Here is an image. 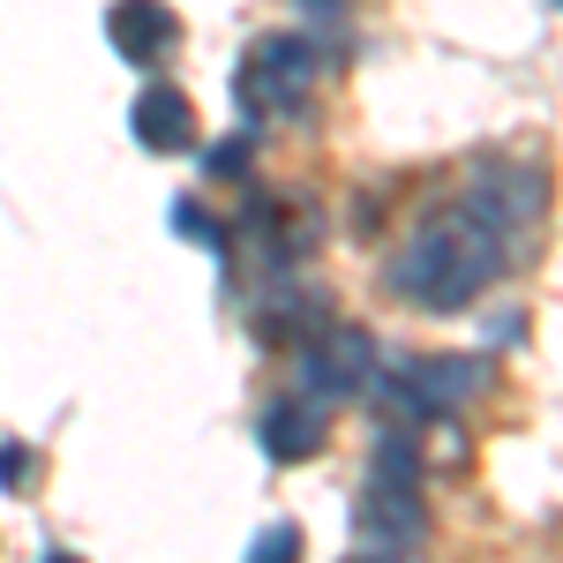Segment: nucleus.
Returning <instances> with one entry per match:
<instances>
[{"label":"nucleus","instance_id":"obj_10","mask_svg":"<svg viewBox=\"0 0 563 563\" xmlns=\"http://www.w3.org/2000/svg\"><path fill=\"white\" fill-rule=\"evenodd\" d=\"M241 563H301V526H263Z\"/></svg>","mask_w":563,"mask_h":563},{"label":"nucleus","instance_id":"obj_3","mask_svg":"<svg viewBox=\"0 0 563 563\" xmlns=\"http://www.w3.org/2000/svg\"><path fill=\"white\" fill-rule=\"evenodd\" d=\"M474 384H481V368L459 361V353H429V361L390 368V398H398L406 421H443V413H459V406L474 398Z\"/></svg>","mask_w":563,"mask_h":563},{"label":"nucleus","instance_id":"obj_1","mask_svg":"<svg viewBox=\"0 0 563 563\" xmlns=\"http://www.w3.org/2000/svg\"><path fill=\"white\" fill-rule=\"evenodd\" d=\"M504 225H488L481 211H443L429 218L398 256H390V294L406 308H435V316H459L474 308L496 278H504Z\"/></svg>","mask_w":563,"mask_h":563},{"label":"nucleus","instance_id":"obj_9","mask_svg":"<svg viewBox=\"0 0 563 563\" xmlns=\"http://www.w3.org/2000/svg\"><path fill=\"white\" fill-rule=\"evenodd\" d=\"M541 180L533 174H481V188H474V211L488 218V225H526V218L541 211Z\"/></svg>","mask_w":563,"mask_h":563},{"label":"nucleus","instance_id":"obj_7","mask_svg":"<svg viewBox=\"0 0 563 563\" xmlns=\"http://www.w3.org/2000/svg\"><path fill=\"white\" fill-rule=\"evenodd\" d=\"M129 129H135V143H143V151L174 158V151H196V106H188L174 84H151L129 106Z\"/></svg>","mask_w":563,"mask_h":563},{"label":"nucleus","instance_id":"obj_2","mask_svg":"<svg viewBox=\"0 0 563 563\" xmlns=\"http://www.w3.org/2000/svg\"><path fill=\"white\" fill-rule=\"evenodd\" d=\"M316 90V45L301 31H271L249 45V60L233 68V106L249 121H294Z\"/></svg>","mask_w":563,"mask_h":563},{"label":"nucleus","instance_id":"obj_14","mask_svg":"<svg viewBox=\"0 0 563 563\" xmlns=\"http://www.w3.org/2000/svg\"><path fill=\"white\" fill-rule=\"evenodd\" d=\"M45 563H84V556H45Z\"/></svg>","mask_w":563,"mask_h":563},{"label":"nucleus","instance_id":"obj_5","mask_svg":"<svg viewBox=\"0 0 563 563\" xmlns=\"http://www.w3.org/2000/svg\"><path fill=\"white\" fill-rule=\"evenodd\" d=\"M368 353L376 346H368L361 323H331V331H316L301 346V384L316 390V398H353V390L368 384V368H376Z\"/></svg>","mask_w":563,"mask_h":563},{"label":"nucleus","instance_id":"obj_6","mask_svg":"<svg viewBox=\"0 0 563 563\" xmlns=\"http://www.w3.org/2000/svg\"><path fill=\"white\" fill-rule=\"evenodd\" d=\"M106 38H113V53H121L129 68H158V60L180 45V23H174L166 0H113Z\"/></svg>","mask_w":563,"mask_h":563},{"label":"nucleus","instance_id":"obj_15","mask_svg":"<svg viewBox=\"0 0 563 563\" xmlns=\"http://www.w3.org/2000/svg\"><path fill=\"white\" fill-rule=\"evenodd\" d=\"M353 563H361V556H353Z\"/></svg>","mask_w":563,"mask_h":563},{"label":"nucleus","instance_id":"obj_13","mask_svg":"<svg viewBox=\"0 0 563 563\" xmlns=\"http://www.w3.org/2000/svg\"><path fill=\"white\" fill-rule=\"evenodd\" d=\"M233 166H249V151H241V143H218V151H211V174H233Z\"/></svg>","mask_w":563,"mask_h":563},{"label":"nucleus","instance_id":"obj_4","mask_svg":"<svg viewBox=\"0 0 563 563\" xmlns=\"http://www.w3.org/2000/svg\"><path fill=\"white\" fill-rule=\"evenodd\" d=\"M421 488H406V481H368L361 488V504H353V533L368 541V556H406L413 541H421Z\"/></svg>","mask_w":563,"mask_h":563},{"label":"nucleus","instance_id":"obj_12","mask_svg":"<svg viewBox=\"0 0 563 563\" xmlns=\"http://www.w3.org/2000/svg\"><path fill=\"white\" fill-rule=\"evenodd\" d=\"M174 225L188 233V241H196V249H225V225H218L203 203H174Z\"/></svg>","mask_w":563,"mask_h":563},{"label":"nucleus","instance_id":"obj_8","mask_svg":"<svg viewBox=\"0 0 563 563\" xmlns=\"http://www.w3.org/2000/svg\"><path fill=\"white\" fill-rule=\"evenodd\" d=\"M323 435H331V429H323V413H316V406H301V398H278V406L256 421V443L278 459V466L316 459V451H323Z\"/></svg>","mask_w":563,"mask_h":563},{"label":"nucleus","instance_id":"obj_11","mask_svg":"<svg viewBox=\"0 0 563 563\" xmlns=\"http://www.w3.org/2000/svg\"><path fill=\"white\" fill-rule=\"evenodd\" d=\"M31 474H38V451H31V443H0V488H8V496H23Z\"/></svg>","mask_w":563,"mask_h":563}]
</instances>
